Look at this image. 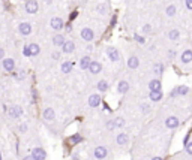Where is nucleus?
<instances>
[{
	"label": "nucleus",
	"instance_id": "1",
	"mask_svg": "<svg viewBox=\"0 0 192 160\" xmlns=\"http://www.w3.org/2000/svg\"><path fill=\"white\" fill-rule=\"evenodd\" d=\"M38 9H39V5H38L36 0H29L26 3V11L29 12V14H36Z\"/></svg>",
	"mask_w": 192,
	"mask_h": 160
},
{
	"label": "nucleus",
	"instance_id": "2",
	"mask_svg": "<svg viewBox=\"0 0 192 160\" xmlns=\"http://www.w3.org/2000/svg\"><path fill=\"white\" fill-rule=\"evenodd\" d=\"M107 56L111 58V61H119L120 60V54H119V51L113 48V46H110V48H107Z\"/></svg>",
	"mask_w": 192,
	"mask_h": 160
},
{
	"label": "nucleus",
	"instance_id": "3",
	"mask_svg": "<svg viewBox=\"0 0 192 160\" xmlns=\"http://www.w3.org/2000/svg\"><path fill=\"white\" fill-rule=\"evenodd\" d=\"M45 157L47 154L42 148H35L33 153H32V159L33 160H45Z\"/></svg>",
	"mask_w": 192,
	"mask_h": 160
},
{
	"label": "nucleus",
	"instance_id": "4",
	"mask_svg": "<svg viewBox=\"0 0 192 160\" xmlns=\"http://www.w3.org/2000/svg\"><path fill=\"white\" fill-rule=\"evenodd\" d=\"M8 114L11 115L12 118H18V117H21V114H23V108L21 106H11L9 111H8Z\"/></svg>",
	"mask_w": 192,
	"mask_h": 160
},
{
	"label": "nucleus",
	"instance_id": "5",
	"mask_svg": "<svg viewBox=\"0 0 192 160\" xmlns=\"http://www.w3.org/2000/svg\"><path fill=\"white\" fill-rule=\"evenodd\" d=\"M107 154H108V151H107L105 147H96V148H95V157H96V159H99V160L105 159Z\"/></svg>",
	"mask_w": 192,
	"mask_h": 160
},
{
	"label": "nucleus",
	"instance_id": "6",
	"mask_svg": "<svg viewBox=\"0 0 192 160\" xmlns=\"http://www.w3.org/2000/svg\"><path fill=\"white\" fill-rule=\"evenodd\" d=\"M179 118L177 117H168L167 120H165V126L168 127V129H176V127L179 126Z\"/></svg>",
	"mask_w": 192,
	"mask_h": 160
},
{
	"label": "nucleus",
	"instance_id": "7",
	"mask_svg": "<svg viewBox=\"0 0 192 160\" xmlns=\"http://www.w3.org/2000/svg\"><path fill=\"white\" fill-rule=\"evenodd\" d=\"M81 37H83L84 41L90 42L92 39L95 37V34H93V30H90V29H83V30H81Z\"/></svg>",
	"mask_w": 192,
	"mask_h": 160
},
{
	"label": "nucleus",
	"instance_id": "8",
	"mask_svg": "<svg viewBox=\"0 0 192 160\" xmlns=\"http://www.w3.org/2000/svg\"><path fill=\"white\" fill-rule=\"evenodd\" d=\"M62 49H63V53L71 54V53L75 49V45H74V42H72V41H65V44L62 45Z\"/></svg>",
	"mask_w": 192,
	"mask_h": 160
},
{
	"label": "nucleus",
	"instance_id": "9",
	"mask_svg": "<svg viewBox=\"0 0 192 160\" xmlns=\"http://www.w3.org/2000/svg\"><path fill=\"white\" fill-rule=\"evenodd\" d=\"M50 25L54 29V30H60V29H63V20L62 18H53L51 20V23H50Z\"/></svg>",
	"mask_w": 192,
	"mask_h": 160
},
{
	"label": "nucleus",
	"instance_id": "10",
	"mask_svg": "<svg viewBox=\"0 0 192 160\" xmlns=\"http://www.w3.org/2000/svg\"><path fill=\"white\" fill-rule=\"evenodd\" d=\"M18 30H20L21 34H30L32 33V25L29 23H21L20 27H18Z\"/></svg>",
	"mask_w": 192,
	"mask_h": 160
},
{
	"label": "nucleus",
	"instance_id": "11",
	"mask_svg": "<svg viewBox=\"0 0 192 160\" xmlns=\"http://www.w3.org/2000/svg\"><path fill=\"white\" fill-rule=\"evenodd\" d=\"M89 70H90V73H99L101 72V63H98V61H90V64H89Z\"/></svg>",
	"mask_w": 192,
	"mask_h": 160
},
{
	"label": "nucleus",
	"instance_id": "12",
	"mask_svg": "<svg viewBox=\"0 0 192 160\" xmlns=\"http://www.w3.org/2000/svg\"><path fill=\"white\" fill-rule=\"evenodd\" d=\"M99 103H101V96L99 94H92L90 97H89V105H90L92 108H96Z\"/></svg>",
	"mask_w": 192,
	"mask_h": 160
},
{
	"label": "nucleus",
	"instance_id": "13",
	"mask_svg": "<svg viewBox=\"0 0 192 160\" xmlns=\"http://www.w3.org/2000/svg\"><path fill=\"white\" fill-rule=\"evenodd\" d=\"M3 68L6 69L8 72H12L14 68H15V63H14V60L12 58H5L3 60Z\"/></svg>",
	"mask_w": 192,
	"mask_h": 160
},
{
	"label": "nucleus",
	"instance_id": "14",
	"mask_svg": "<svg viewBox=\"0 0 192 160\" xmlns=\"http://www.w3.org/2000/svg\"><path fill=\"white\" fill-rule=\"evenodd\" d=\"M149 88H150V92H161V81H159V80L150 81Z\"/></svg>",
	"mask_w": 192,
	"mask_h": 160
},
{
	"label": "nucleus",
	"instance_id": "15",
	"mask_svg": "<svg viewBox=\"0 0 192 160\" xmlns=\"http://www.w3.org/2000/svg\"><path fill=\"white\" fill-rule=\"evenodd\" d=\"M182 61H183L185 64H188L189 61H192V51L191 49L183 51V54H182Z\"/></svg>",
	"mask_w": 192,
	"mask_h": 160
},
{
	"label": "nucleus",
	"instance_id": "16",
	"mask_svg": "<svg viewBox=\"0 0 192 160\" xmlns=\"http://www.w3.org/2000/svg\"><path fill=\"white\" fill-rule=\"evenodd\" d=\"M44 118H45L47 121H53L54 120V109L47 108L45 111H44Z\"/></svg>",
	"mask_w": 192,
	"mask_h": 160
},
{
	"label": "nucleus",
	"instance_id": "17",
	"mask_svg": "<svg viewBox=\"0 0 192 160\" xmlns=\"http://www.w3.org/2000/svg\"><path fill=\"white\" fill-rule=\"evenodd\" d=\"M116 141H117L119 145H125V144H128V135L126 133H119L117 138H116Z\"/></svg>",
	"mask_w": 192,
	"mask_h": 160
},
{
	"label": "nucleus",
	"instance_id": "18",
	"mask_svg": "<svg viewBox=\"0 0 192 160\" xmlns=\"http://www.w3.org/2000/svg\"><path fill=\"white\" fill-rule=\"evenodd\" d=\"M53 44L57 46H62L63 44H65V37L62 36V34H56L54 37H53Z\"/></svg>",
	"mask_w": 192,
	"mask_h": 160
},
{
	"label": "nucleus",
	"instance_id": "19",
	"mask_svg": "<svg viewBox=\"0 0 192 160\" xmlns=\"http://www.w3.org/2000/svg\"><path fill=\"white\" fill-rule=\"evenodd\" d=\"M117 90H119V93H126L128 90H129V84H128L126 81H120V82H119Z\"/></svg>",
	"mask_w": 192,
	"mask_h": 160
},
{
	"label": "nucleus",
	"instance_id": "20",
	"mask_svg": "<svg viewBox=\"0 0 192 160\" xmlns=\"http://www.w3.org/2000/svg\"><path fill=\"white\" fill-rule=\"evenodd\" d=\"M72 66H74V64H72V61H65V63H63V64H62V72H63V73H69V72H71V70H72Z\"/></svg>",
	"mask_w": 192,
	"mask_h": 160
},
{
	"label": "nucleus",
	"instance_id": "21",
	"mask_svg": "<svg viewBox=\"0 0 192 160\" xmlns=\"http://www.w3.org/2000/svg\"><path fill=\"white\" fill-rule=\"evenodd\" d=\"M29 53H30V56H38L39 54V45L38 44L29 45Z\"/></svg>",
	"mask_w": 192,
	"mask_h": 160
},
{
	"label": "nucleus",
	"instance_id": "22",
	"mask_svg": "<svg viewBox=\"0 0 192 160\" xmlns=\"http://www.w3.org/2000/svg\"><path fill=\"white\" fill-rule=\"evenodd\" d=\"M90 57H87V56H86V57H83L81 58V60H80V66H81V69H87L89 68V64H90Z\"/></svg>",
	"mask_w": 192,
	"mask_h": 160
},
{
	"label": "nucleus",
	"instance_id": "23",
	"mask_svg": "<svg viewBox=\"0 0 192 160\" xmlns=\"http://www.w3.org/2000/svg\"><path fill=\"white\" fill-rule=\"evenodd\" d=\"M138 64H140V61H138V58L137 57H131L128 60V66L131 69H137L138 68Z\"/></svg>",
	"mask_w": 192,
	"mask_h": 160
},
{
	"label": "nucleus",
	"instance_id": "24",
	"mask_svg": "<svg viewBox=\"0 0 192 160\" xmlns=\"http://www.w3.org/2000/svg\"><path fill=\"white\" fill-rule=\"evenodd\" d=\"M150 99L153 102H158L162 99V92H150Z\"/></svg>",
	"mask_w": 192,
	"mask_h": 160
},
{
	"label": "nucleus",
	"instance_id": "25",
	"mask_svg": "<svg viewBox=\"0 0 192 160\" xmlns=\"http://www.w3.org/2000/svg\"><path fill=\"white\" fill-rule=\"evenodd\" d=\"M168 37L171 39V41H177V39L180 37V32H179V30H170Z\"/></svg>",
	"mask_w": 192,
	"mask_h": 160
},
{
	"label": "nucleus",
	"instance_id": "26",
	"mask_svg": "<svg viewBox=\"0 0 192 160\" xmlns=\"http://www.w3.org/2000/svg\"><path fill=\"white\" fill-rule=\"evenodd\" d=\"M98 90L99 92H107L108 90V82L107 81H99L98 82Z\"/></svg>",
	"mask_w": 192,
	"mask_h": 160
},
{
	"label": "nucleus",
	"instance_id": "27",
	"mask_svg": "<svg viewBox=\"0 0 192 160\" xmlns=\"http://www.w3.org/2000/svg\"><path fill=\"white\" fill-rule=\"evenodd\" d=\"M188 92H189V88H188L186 85H180V87H179V88H177L176 92L173 93V96H174L176 93H179V94H188Z\"/></svg>",
	"mask_w": 192,
	"mask_h": 160
},
{
	"label": "nucleus",
	"instance_id": "28",
	"mask_svg": "<svg viewBox=\"0 0 192 160\" xmlns=\"http://www.w3.org/2000/svg\"><path fill=\"white\" fill-rule=\"evenodd\" d=\"M69 141H71V144H72V145H75V144H78V142H81V141H83V138H81V135H78V133H77V135H74V136L71 138Z\"/></svg>",
	"mask_w": 192,
	"mask_h": 160
},
{
	"label": "nucleus",
	"instance_id": "29",
	"mask_svg": "<svg viewBox=\"0 0 192 160\" xmlns=\"http://www.w3.org/2000/svg\"><path fill=\"white\" fill-rule=\"evenodd\" d=\"M96 11L99 12V14H107V12H108V6H107V5H98V6H96Z\"/></svg>",
	"mask_w": 192,
	"mask_h": 160
},
{
	"label": "nucleus",
	"instance_id": "30",
	"mask_svg": "<svg viewBox=\"0 0 192 160\" xmlns=\"http://www.w3.org/2000/svg\"><path fill=\"white\" fill-rule=\"evenodd\" d=\"M113 123H114V127H123L125 126L123 118H116V120H113Z\"/></svg>",
	"mask_w": 192,
	"mask_h": 160
},
{
	"label": "nucleus",
	"instance_id": "31",
	"mask_svg": "<svg viewBox=\"0 0 192 160\" xmlns=\"http://www.w3.org/2000/svg\"><path fill=\"white\" fill-rule=\"evenodd\" d=\"M174 14H176V6H174V5H170L168 8H167V15H168V17H173Z\"/></svg>",
	"mask_w": 192,
	"mask_h": 160
},
{
	"label": "nucleus",
	"instance_id": "32",
	"mask_svg": "<svg viewBox=\"0 0 192 160\" xmlns=\"http://www.w3.org/2000/svg\"><path fill=\"white\" fill-rule=\"evenodd\" d=\"M134 39H135L138 44H146V37H143L140 34H134Z\"/></svg>",
	"mask_w": 192,
	"mask_h": 160
},
{
	"label": "nucleus",
	"instance_id": "33",
	"mask_svg": "<svg viewBox=\"0 0 192 160\" xmlns=\"http://www.w3.org/2000/svg\"><path fill=\"white\" fill-rule=\"evenodd\" d=\"M185 150H186V153H188V154H192V142L185 144Z\"/></svg>",
	"mask_w": 192,
	"mask_h": 160
},
{
	"label": "nucleus",
	"instance_id": "34",
	"mask_svg": "<svg viewBox=\"0 0 192 160\" xmlns=\"http://www.w3.org/2000/svg\"><path fill=\"white\" fill-rule=\"evenodd\" d=\"M141 111H143L144 114L150 112V106H149V105H141Z\"/></svg>",
	"mask_w": 192,
	"mask_h": 160
},
{
	"label": "nucleus",
	"instance_id": "35",
	"mask_svg": "<svg viewBox=\"0 0 192 160\" xmlns=\"http://www.w3.org/2000/svg\"><path fill=\"white\" fill-rule=\"evenodd\" d=\"M161 72H162V64H156V66H155V73H161Z\"/></svg>",
	"mask_w": 192,
	"mask_h": 160
},
{
	"label": "nucleus",
	"instance_id": "36",
	"mask_svg": "<svg viewBox=\"0 0 192 160\" xmlns=\"http://www.w3.org/2000/svg\"><path fill=\"white\" fill-rule=\"evenodd\" d=\"M23 54L24 56H30V53H29V46H24L23 48Z\"/></svg>",
	"mask_w": 192,
	"mask_h": 160
},
{
	"label": "nucleus",
	"instance_id": "37",
	"mask_svg": "<svg viewBox=\"0 0 192 160\" xmlns=\"http://www.w3.org/2000/svg\"><path fill=\"white\" fill-rule=\"evenodd\" d=\"M143 30H144V32H146V33H149V32H150V30H152V27H150V25H149V24H147V25H144V27H143Z\"/></svg>",
	"mask_w": 192,
	"mask_h": 160
},
{
	"label": "nucleus",
	"instance_id": "38",
	"mask_svg": "<svg viewBox=\"0 0 192 160\" xmlns=\"http://www.w3.org/2000/svg\"><path fill=\"white\" fill-rule=\"evenodd\" d=\"M186 8H188V9H192V0H186Z\"/></svg>",
	"mask_w": 192,
	"mask_h": 160
},
{
	"label": "nucleus",
	"instance_id": "39",
	"mask_svg": "<svg viewBox=\"0 0 192 160\" xmlns=\"http://www.w3.org/2000/svg\"><path fill=\"white\" fill-rule=\"evenodd\" d=\"M27 130V126L26 124H20V132H26Z\"/></svg>",
	"mask_w": 192,
	"mask_h": 160
},
{
	"label": "nucleus",
	"instance_id": "40",
	"mask_svg": "<svg viewBox=\"0 0 192 160\" xmlns=\"http://www.w3.org/2000/svg\"><path fill=\"white\" fill-rule=\"evenodd\" d=\"M77 14H78V12H72V14H71V20H74V18L77 17Z\"/></svg>",
	"mask_w": 192,
	"mask_h": 160
},
{
	"label": "nucleus",
	"instance_id": "41",
	"mask_svg": "<svg viewBox=\"0 0 192 160\" xmlns=\"http://www.w3.org/2000/svg\"><path fill=\"white\" fill-rule=\"evenodd\" d=\"M3 56H5V49L0 48V58H3Z\"/></svg>",
	"mask_w": 192,
	"mask_h": 160
},
{
	"label": "nucleus",
	"instance_id": "42",
	"mask_svg": "<svg viewBox=\"0 0 192 160\" xmlns=\"http://www.w3.org/2000/svg\"><path fill=\"white\" fill-rule=\"evenodd\" d=\"M104 108H105L107 111H110V106H108V103H104Z\"/></svg>",
	"mask_w": 192,
	"mask_h": 160
},
{
	"label": "nucleus",
	"instance_id": "43",
	"mask_svg": "<svg viewBox=\"0 0 192 160\" xmlns=\"http://www.w3.org/2000/svg\"><path fill=\"white\" fill-rule=\"evenodd\" d=\"M24 160H33V159H32V156H27V157H26Z\"/></svg>",
	"mask_w": 192,
	"mask_h": 160
},
{
	"label": "nucleus",
	"instance_id": "44",
	"mask_svg": "<svg viewBox=\"0 0 192 160\" xmlns=\"http://www.w3.org/2000/svg\"><path fill=\"white\" fill-rule=\"evenodd\" d=\"M44 2H45L47 5H50V3H51V2H53V0H44Z\"/></svg>",
	"mask_w": 192,
	"mask_h": 160
},
{
	"label": "nucleus",
	"instance_id": "45",
	"mask_svg": "<svg viewBox=\"0 0 192 160\" xmlns=\"http://www.w3.org/2000/svg\"><path fill=\"white\" fill-rule=\"evenodd\" d=\"M152 160H162V159H161V157H153Z\"/></svg>",
	"mask_w": 192,
	"mask_h": 160
},
{
	"label": "nucleus",
	"instance_id": "46",
	"mask_svg": "<svg viewBox=\"0 0 192 160\" xmlns=\"http://www.w3.org/2000/svg\"><path fill=\"white\" fill-rule=\"evenodd\" d=\"M0 160H2V154H0Z\"/></svg>",
	"mask_w": 192,
	"mask_h": 160
}]
</instances>
